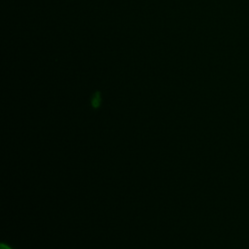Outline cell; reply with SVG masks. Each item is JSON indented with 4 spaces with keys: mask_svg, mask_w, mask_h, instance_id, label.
<instances>
[{
    "mask_svg": "<svg viewBox=\"0 0 249 249\" xmlns=\"http://www.w3.org/2000/svg\"><path fill=\"white\" fill-rule=\"evenodd\" d=\"M0 249H12L8 244H5V243H1V246H0Z\"/></svg>",
    "mask_w": 249,
    "mask_h": 249,
    "instance_id": "cell-1",
    "label": "cell"
}]
</instances>
